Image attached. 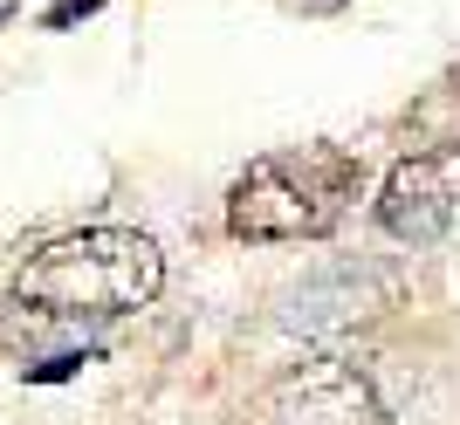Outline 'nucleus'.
<instances>
[{"mask_svg": "<svg viewBox=\"0 0 460 425\" xmlns=\"http://www.w3.org/2000/svg\"><path fill=\"white\" fill-rule=\"evenodd\" d=\"M165 282V254L137 227H90L62 233L14 274V302L35 323H103L145 309Z\"/></svg>", "mask_w": 460, "mask_h": 425, "instance_id": "nucleus-1", "label": "nucleus"}, {"mask_svg": "<svg viewBox=\"0 0 460 425\" xmlns=\"http://www.w3.org/2000/svg\"><path fill=\"white\" fill-rule=\"evenodd\" d=\"M365 172L358 158L337 144H296V152H269L234 178L227 227L234 240H309L344 220V206L358 199Z\"/></svg>", "mask_w": 460, "mask_h": 425, "instance_id": "nucleus-2", "label": "nucleus"}, {"mask_svg": "<svg viewBox=\"0 0 460 425\" xmlns=\"http://www.w3.org/2000/svg\"><path fill=\"white\" fill-rule=\"evenodd\" d=\"M378 227L392 240H405V247L454 240L460 233V144L392 165V178H385V193H378Z\"/></svg>", "mask_w": 460, "mask_h": 425, "instance_id": "nucleus-3", "label": "nucleus"}, {"mask_svg": "<svg viewBox=\"0 0 460 425\" xmlns=\"http://www.w3.org/2000/svg\"><path fill=\"white\" fill-rule=\"evenodd\" d=\"M378 391L350 357H309L269 391V425H378Z\"/></svg>", "mask_w": 460, "mask_h": 425, "instance_id": "nucleus-4", "label": "nucleus"}, {"mask_svg": "<svg viewBox=\"0 0 460 425\" xmlns=\"http://www.w3.org/2000/svg\"><path fill=\"white\" fill-rule=\"evenodd\" d=\"M385 302H392V282L378 268H330V274H309L303 289L282 295V329L323 336V329H344L358 316H378Z\"/></svg>", "mask_w": 460, "mask_h": 425, "instance_id": "nucleus-5", "label": "nucleus"}, {"mask_svg": "<svg viewBox=\"0 0 460 425\" xmlns=\"http://www.w3.org/2000/svg\"><path fill=\"white\" fill-rule=\"evenodd\" d=\"M83 14H90V0H62L56 14H49V28H69V21H83Z\"/></svg>", "mask_w": 460, "mask_h": 425, "instance_id": "nucleus-6", "label": "nucleus"}]
</instances>
